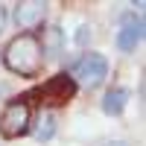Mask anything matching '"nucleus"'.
Segmentation results:
<instances>
[{"label":"nucleus","instance_id":"20e7f679","mask_svg":"<svg viewBox=\"0 0 146 146\" xmlns=\"http://www.w3.org/2000/svg\"><path fill=\"white\" fill-rule=\"evenodd\" d=\"M146 35V23H143V15H137V12H126L123 21H120V29H117V50H135V47L143 41Z\"/></svg>","mask_w":146,"mask_h":146},{"label":"nucleus","instance_id":"7ed1b4c3","mask_svg":"<svg viewBox=\"0 0 146 146\" xmlns=\"http://www.w3.org/2000/svg\"><path fill=\"white\" fill-rule=\"evenodd\" d=\"M67 76L76 85H85V88H100L108 76V58L102 53H85L73 62Z\"/></svg>","mask_w":146,"mask_h":146},{"label":"nucleus","instance_id":"0eeeda50","mask_svg":"<svg viewBox=\"0 0 146 146\" xmlns=\"http://www.w3.org/2000/svg\"><path fill=\"white\" fill-rule=\"evenodd\" d=\"M126 100H129V91H126V88H111V91H108V94L102 96V111H105L108 117L123 114Z\"/></svg>","mask_w":146,"mask_h":146},{"label":"nucleus","instance_id":"1a4fd4ad","mask_svg":"<svg viewBox=\"0 0 146 146\" xmlns=\"http://www.w3.org/2000/svg\"><path fill=\"white\" fill-rule=\"evenodd\" d=\"M6 21H9V12H6V6L0 3V32L6 29Z\"/></svg>","mask_w":146,"mask_h":146},{"label":"nucleus","instance_id":"423d86ee","mask_svg":"<svg viewBox=\"0 0 146 146\" xmlns=\"http://www.w3.org/2000/svg\"><path fill=\"white\" fill-rule=\"evenodd\" d=\"M12 18H15L18 29H35L47 18V3L44 0H21V3H15Z\"/></svg>","mask_w":146,"mask_h":146},{"label":"nucleus","instance_id":"f257e3e1","mask_svg":"<svg viewBox=\"0 0 146 146\" xmlns=\"http://www.w3.org/2000/svg\"><path fill=\"white\" fill-rule=\"evenodd\" d=\"M0 62L18 76H35L44 64V47L32 32H21L6 44V50L0 53Z\"/></svg>","mask_w":146,"mask_h":146},{"label":"nucleus","instance_id":"6e6552de","mask_svg":"<svg viewBox=\"0 0 146 146\" xmlns=\"http://www.w3.org/2000/svg\"><path fill=\"white\" fill-rule=\"evenodd\" d=\"M56 135V120H53V114H44L41 117V126H38V131H35V137H38L41 143L44 140H50Z\"/></svg>","mask_w":146,"mask_h":146},{"label":"nucleus","instance_id":"39448f33","mask_svg":"<svg viewBox=\"0 0 146 146\" xmlns=\"http://www.w3.org/2000/svg\"><path fill=\"white\" fill-rule=\"evenodd\" d=\"M76 91H79V85L73 82L67 73H58V76H53V79L44 82L41 96H44L50 105H64V102H70L73 96H76Z\"/></svg>","mask_w":146,"mask_h":146},{"label":"nucleus","instance_id":"f03ea898","mask_svg":"<svg viewBox=\"0 0 146 146\" xmlns=\"http://www.w3.org/2000/svg\"><path fill=\"white\" fill-rule=\"evenodd\" d=\"M32 129V108L27 100H9L6 108L0 111V135L6 140H15L29 135Z\"/></svg>","mask_w":146,"mask_h":146}]
</instances>
